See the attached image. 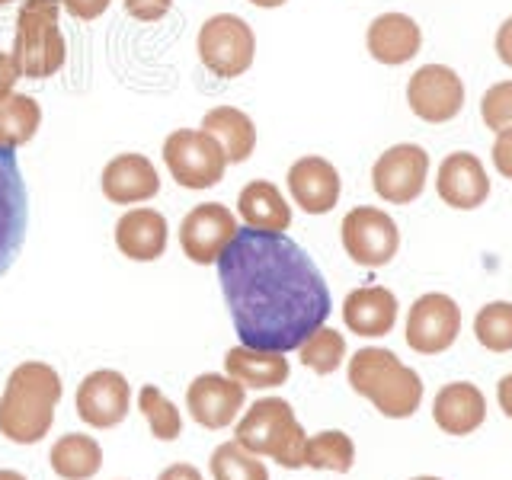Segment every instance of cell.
<instances>
[{"mask_svg":"<svg viewBox=\"0 0 512 480\" xmlns=\"http://www.w3.org/2000/svg\"><path fill=\"white\" fill-rule=\"evenodd\" d=\"M237 212L244 218L247 228L253 231H272L285 234L292 224V205L285 202L279 186L269 180H253L237 192Z\"/></svg>","mask_w":512,"mask_h":480,"instance_id":"obj_24","label":"cell"},{"mask_svg":"<svg viewBox=\"0 0 512 480\" xmlns=\"http://www.w3.org/2000/svg\"><path fill=\"white\" fill-rule=\"evenodd\" d=\"M58 13L61 0H23L20 13H16V36L10 55L29 80L55 77L64 68L68 45L61 36Z\"/></svg>","mask_w":512,"mask_h":480,"instance_id":"obj_5","label":"cell"},{"mask_svg":"<svg viewBox=\"0 0 512 480\" xmlns=\"http://www.w3.org/2000/svg\"><path fill=\"white\" fill-rule=\"evenodd\" d=\"M29 228V196L20 164L10 148H0V276L23 250Z\"/></svg>","mask_w":512,"mask_h":480,"instance_id":"obj_13","label":"cell"},{"mask_svg":"<svg viewBox=\"0 0 512 480\" xmlns=\"http://www.w3.org/2000/svg\"><path fill=\"white\" fill-rule=\"evenodd\" d=\"M128 410H132V388L128 378L116 368H100L90 372L77 384V416L93 429L119 426Z\"/></svg>","mask_w":512,"mask_h":480,"instance_id":"obj_14","label":"cell"},{"mask_svg":"<svg viewBox=\"0 0 512 480\" xmlns=\"http://www.w3.org/2000/svg\"><path fill=\"white\" fill-rule=\"evenodd\" d=\"M157 480H205L196 468H192V464H170V468H164L160 471V477Z\"/></svg>","mask_w":512,"mask_h":480,"instance_id":"obj_39","label":"cell"},{"mask_svg":"<svg viewBox=\"0 0 512 480\" xmlns=\"http://www.w3.org/2000/svg\"><path fill=\"white\" fill-rule=\"evenodd\" d=\"M288 192H292L295 205L308 215H327L340 202V170H336L327 157L308 154L288 167Z\"/></svg>","mask_w":512,"mask_h":480,"instance_id":"obj_16","label":"cell"},{"mask_svg":"<svg viewBox=\"0 0 512 480\" xmlns=\"http://www.w3.org/2000/svg\"><path fill=\"white\" fill-rule=\"evenodd\" d=\"M496 400H500V410L512 420V372L500 378V384H496Z\"/></svg>","mask_w":512,"mask_h":480,"instance_id":"obj_40","label":"cell"},{"mask_svg":"<svg viewBox=\"0 0 512 480\" xmlns=\"http://www.w3.org/2000/svg\"><path fill=\"white\" fill-rule=\"evenodd\" d=\"M215 266L234 330L250 349L292 352L333 311L317 263L285 234L237 231Z\"/></svg>","mask_w":512,"mask_h":480,"instance_id":"obj_1","label":"cell"},{"mask_svg":"<svg viewBox=\"0 0 512 480\" xmlns=\"http://www.w3.org/2000/svg\"><path fill=\"white\" fill-rule=\"evenodd\" d=\"M122 4H125V13L135 16V20L157 23V20H164V16L170 13L173 0H122Z\"/></svg>","mask_w":512,"mask_h":480,"instance_id":"obj_34","label":"cell"},{"mask_svg":"<svg viewBox=\"0 0 512 480\" xmlns=\"http://www.w3.org/2000/svg\"><path fill=\"white\" fill-rule=\"evenodd\" d=\"M20 77H23V71H20V64H16V58L7 55V52H0V100L13 93L16 80H20Z\"/></svg>","mask_w":512,"mask_h":480,"instance_id":"obj_37","label":"cell"},{"mask_svg":"<svg viewBox=\"0 0 512 480\" xmlns=\"http://www.w3.org/2000/svg\"><path fill=\"white\" fill-rule=\"evenodd\" d=\"M103 196L116 205H138L160 192V176L144 154H119L103 167Z\"/></svg>","mask_w":512,"mask_h":480,"instance_id":"obj_20","label":"cell"},{"mask_svg":"<svg viewBox=\"0 0 512 480\" xmlns=\"http://www.w3.org/2000/svg\"><path fill=\"white\" fill-rule=\"evenodd\" d=\"M237 231L240 228L231 208H224L221 202H202L192 212H186V218L180 221V247L186 253V260L199 266H212L228 250Z\"/></svg>","mask_w":512,"mask_h":480,"instance_id":"obj_12","label":"cell"},{"mask_svg":"<svg viewBox=\"0 0 512 480\" xmlns=\"http://www.w3.org/2000/svg\"><path fill=\"white\" fill-rule=\"evenodd\" d=\"M208 471L212 480H269L260 455L247 452L240 442H221L208 458Z\"/></svg>","mask_w":512,"mask_h":480,"instance_id":"obj_29","label":"cell"},{"mask_svg":"<svg viewBox=\"0 0 512 480\" xmlns=\"http://www.w3.org/2000/svg\"><path fill=\"white\" fill-rule=\"evenodd\" d=\"M0 480H26V474H20V471H10V468H4V471H0Z\"/></svg>","mask_w":512,"mask_h":480,"instance_id":"obj_42","label":"cell"},{"mask_svg":"<svg viewBox=\"0 0 512 480\" xmlns=\"http://www.w3.org/2000/svg\"><path fill=\"white\" fill-rule=\"evenodd\" d=\"M164 164L183 189H212L224 180L228 157L202 128H176L164 141Z\"/></svg>","mask_w":512,"mask_h":480,"instance_id":"obj_6","label":"cell"},{"mask_svg":"<svg viewBox=\"0 0 512 480\" xmlns=\"http://www.w3.org/2000/svg\"><path fill=\"white\" fill-rule=\"evenodd\" d=\"M7 4H13V0H0V7H7Z\"/></svg>","mask_w":512,"mask_h":480,"instance_id":"obj_44","label":"cell"},{"mask_svg":"<svg viewBox=\"0 0 512 480\" xmlns=\"http://www.w3.org/2000/svg\"><path fill=\"white\" fill-rule=\"evenodd\" d=\"M413 480H442V477H413Z\"/></svg>","mask_w":512,"mask_h":480,"instance_id":"obj_43","label":"cell"},{"mask_svg":"<svg viewBox=\"0 0 512 480\" xmlns=\"http://www.w3.org/2000/svg\"><path fill=\"white\" fill-rule=\"evenodd\" d=\"M349 388L388 420H407L423 404V378L381 346H365L349 359Z\"/></svg>","mask_w":512,"mask_h":480,"instance_id":"obj_3","label":"cell"},{"mask_svg":"<svg viewBox=\"0 0 512 480\" xmlns=\"http://www.w3.org/2000/svg\"><path fill=\"white\" fill-rule=\"evenodd\" d=\"M224 372L234 381H240L244 388L253 391H269L279 388L288 381L292 368H288L285 352H266V349H250V346H234L228 349V359H224Z\"/></svg>","mask_w":512,"mask_h":480,"instance_id":"obj_23","label":"cell"},{"mask_svg":"<svg viewBox=\"0 0 512 480\" xmlns=\"http://www.w3.org/2000/svg\"><path fill=\"white\" fill-rule=\"evenodd\" d=\"M343 320L356 336H388L397 324V298L384 285L352 288L343 301Z\"/></svg>","mask_w":512,"mask_h":480,"instance_id":"obj_21","label":"cell"},{"mask_svg":"<svg viewBox=\"0 0 512 480\" xmlns=\"http://www.w3.org/2000/svg\"><path fill=\"white\" fill-rule=\"evenodd\" d=\"M253 7H263V10H276L282 4H288V0H250Z\"/></svg>","mask_w":512,"mask_h":480,"instance_id":"obj_41","label":"cell"},{"mask_svg":"<svg viewBox=\"0 0 512 480\" xmlns=\"http://www.w3.org/2000/svg\"><path fill=\"white\" fill-rule=\"evenodd\" d=\"M407 103L416 119L445 125L464 109V84L448 64H423L407 84Z\"/></svg>","mask_w":512,"mask_h":480,"instance_id":"obj_11","label":"cell"},{"mask_svg":"<svg viewBox=\"0 0 512 480\" xmlns=\"http://www.w3.org/2000/svg\"><path fill=\"white\" fill-rule=\"evenodd\" d=\"M304 464L314 471H333V474H349L356 464V445L340 429L317 432L304 442Z\"/></svg>","mask_w":512,"mask_h":480,"instance_id":"obj_28","label":"cell"},{"mask_svg":"<svg viewBox=\"0 0 512 480\" xmlns=\"http://www.w3.org/2000/svg\"><path fill=\"white\" fill-rule=\"evenodd\" d=\"M116 247L135 263H154L167 250V218L157 208H132L116 224Z\"/></svg>","mask_w":512,"mask_h":480,"instance_id":"obj_22","label":"cell"},{"mask_svg":"<svg viewBox=\"0 0 512 480\" xmlns=\"http://www.w3.org/2000/svg\"><path fill=\"white\" fill-rule=\"evenodd\" d=\"M496 55H500V61L506 64V68H512V16L503 20V26L496 29Z\"/></svg>","mask_w":512,"mask_h":480,"instance_id":"obj_38","label":"cell"},{"mask_svg":"<svg viewBox=\"0 0 512 480\" xmlns=\"http://www.w3.org/2000/svg\"><path fill=\"white\" fill-rule=\"evenodd\" d=\"M247 388L231 375L205 372L199 378H192L186 388V410L202 429H224L231 426L240 410H244Z\"/></svg>","mask_w":512,"mask_h":480,"instance_id":"obj_15","label":"cell"},{"mask_svg":"<svg viewBox=\"0 0 512 480\" xmlns=\"http://www.w3.org/2000/svg\"><path fill=\"white\" fill-rule=\"evenodd\" d=\"M138 410H141L144 420H148L154 439H160V442L180 439L183 416H180V410L173 407V400L164 397V391H160L157 384H144V388H141V394H138Z\"/></svg>","mask_w":512,"mask_h":480,"instance_id":"obj_31","label":"cell"},{"mask_svg":"<svg viewBox=\"0 0 512 480\" xmlns=\"http://www.w3.org/2000/svg\"><path fill=\"white\" fill-rule=\"evenodd\" d=\"M340 237H343V250L349 253V260L365 269L388 266L400 250L397 221L375 205L352 208L340 224Z\"/></svg>","mask_w":512,"mask_h":480,"instance_id":"obj_8","label":"cell"},{"mask_svg":"<svg viewBox=\"0 0 512 480\" xmlns=\"http://www.w3.org/2000/svg\"><path fill=\"white\" fill-rule=\"evenodd\" d=\"M493 167L500 176L512 180V128H503V132H496V141H493Z\"/></svg>","mask_w":512,"mask_h":480,"instance_id":"obj_35","label":"cell"},{"mask_svg":"<svg viewBox=\"0 0 512 480\" xmlns=\"http://www.w3.org/2000/svg\"><path fill=\"white\" fill-rule=\"evenodd\" d=\"M429 176V154L420 144H394L372 167L375 192L391 205H410L423 196Z\"/></svg>","mask_w":512,"mask_h":480,"instance_id":"obj_10","label":"cell"},{"mask_svg":"<svg viewBox=\"0 0 512 480\" xmlns=\"http://www.w3.org/2000/svg\"><path fill=\"white\" fill-rule=\"evenodd\" d=\"M42 125V106L29 93H10L0 100V148H23Z\"/></svg>","mask_w":512,"mask_h":480,"instance_id":"obj_27","label":"cell"},{"mask_svg":"<svg viewBox=\"0 0 512 480\" xmlns=\"http://www.w3.org/2000/svg\"><path fill=\"white\" fill-rule=\"evenodd\" d=\"M432 420L445 436H471L487 420V397L471 381H452L432 400Z\"/></svg>","mask_w":512,"mask_h":480,"instance_id":"obj_19","label":"cell"},{"mask_svg":"<svg viewBox=\"0 0 512 480\" xmlns=\"http://www.w3.org/2000/svg\"><path fill=\"white\" fill-rule=\"evenodd\" d=\"M202 132H208L221 144L228 164H244L256 151V125L247 112H240L237 106L208 109L202 119Z\"/></svg>","mask_w":512,"mask_h":480,"instance_id":"obj_25","label":"cell"},{"mask_svg":"<svg viewBox=\"0 0 512 480\" xmlns=\"http://www.w3.org/2000/svg\"><path fill=\"white\" fill-rule=\"evenodd\" d=\"M461 333V308L452 295L426 292L410 304L407 314V346L420 356H439L452 349Z\"/></svg>","mask_w":512,"mask_h":480,"instance_id":"obj_9","label":"cell"},{"mask_svg":"<svg viewBox=\"0 0 512 480\" xmlns=\"http://www.w3.org/2000/svg\"><path fill=\"white\" fill-rule=\"evenodd\" d=\"M61 378L45 362L16 365L0 397V436L16 445H36L55 423Z\"/></svg>","mask_w":512,"mask_h":480,"instance_id":"obj_2","label":"cell"},{"mask_svg":"<svg viewBox=\"0 0 512 480\" xmlns=\"http://www.w3.org/2000/svg\"><path fill=\"white\" fill-rule=\"evenodd\" d=\"M48 461H52V471L61 480H93L103 468V448L93 436L68 432L52 445Z\"/></svg>","mask_w":512,"mask_h":480,"instance_id":"obj_26","label":"cell"},{"mask_svg":"<svg viewBox=\"0 0 512 480\" xmlns=\"http://www.w3.org/2000/svg\"><path fill=\"white\" fill-rule=\"evenodd\" d=\"M234 442H240L247 452L272 458L282 468L295 471L304 468V442L308 432L298 423L292 404L282 397H263L250 404L244 420L234 429Z\"/></svg>","mask_w":512,"mask_h":480,"instance_id":"obj_4","label":"cell"},{"mask_svg":"<svg viewBox=\"0 0 512 480\" xmlns=\"http://www.w3.org/2000/svg\"><path fill=\"white\" fill-rule=\"evenodd\" d=\"M436 192L445 205L458 208V212L480 208L490 196L487 167L480 164L477 154H468V151L448 154L439 164V173H436Z\"/></svg>","mask_w":512,"mask_h":480,"instance_id":"obj_17","label":"cell"},{"mask_svg":"<svg viewBox=\"0 0 512 480\" xmlns=\"http://www.w3.org/2000/svg\"><path fill=\"white\" fill-rule=\"evenodd\" d=\"M365 45H368V55H372L378 64L400 68V64H407L420 55L423 32L416 26L413 16H407V13H381L372 20V26H368Z\"/></svg>","mask_w":512,"mask_h":480,"instance_id":"obj_18","label":"cell"},{"mask_svg":"<svg viewBox=\"0 0 512 480\" xmlns=\"http://www.w3.org/2000/svg\"><path fill=\"white\" fill-rule=\"evenodd\" d=\"M480 119L493 132L512 128V80H500L480 96Z\"/></svg>","mask_w":512,"mask_h":480,"instance_id":"obj_33","label":"cell"},{"mask_svg":"<svg viewBox=\"0 0 512 480\" xmlns=\"http://www.w3.org/2000/svg\"><path fill=\"white\" fill-rule=\"evenodd\" d=\"M298 359L304 368H311L314 375H333L346 359L343 333L333 327H317L308 340L298 346Z\"/></svg>","mask_w":512,"mask_h":480,"instance_id":"obj_30","label":"cell"},{"mask_svg":"<svg viewBox=\"0 0 512 480\" xmlns=\"http://www.w3.org/2000/svg\"><path fill=\"white\" fill-rule=\"evenodd\" d=\"M109 4H112V0H61L64 10H68L74 20H84V23L100 20V16L109 10Z\"/></svg>","mask_w":512,"mask_h":480,"instance_id":"obj_36","label":"cell"},{"mask_svg":"<svg viewBox=\"0 0 512 480\" xmlns=\"http://www.w3.org/2000/svg\"><path fill=\"white\" fill-rule=\"evenodd\" d=\"M474 336L487 352H512V301H490L474 317Z\"/></svg>","mask_w":512,"mask_h":480,"instance_id":"obj_32","label":"cell"},{"mask_svg":"<svg viewBox=\"0 0 512 480\" xmlns=\"http://www.w3.org/2000/svg\"><path fill=\"white\" fill-rule=\"evenodd\" d=\"M256 58V36L247 20L234 13L208 16L199 29V61L215 77H240Z\"/></svg>","mask_w":512,"mask_h":480,"instance_id":"obj_7","label":"cell"}]
</instances>
